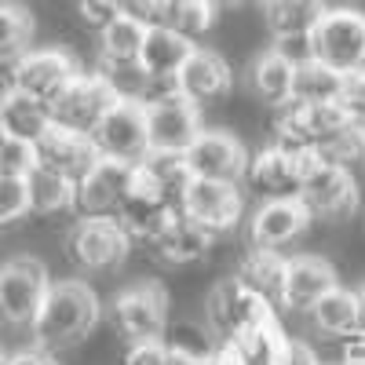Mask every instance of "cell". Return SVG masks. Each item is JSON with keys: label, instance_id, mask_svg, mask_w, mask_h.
<instances>
[{"label": "cell", "instance_id": "74e56055", "mask_svg": "<svg viewBox=\"0 0 365 365\" xmlns=\"http://www.w3.org/2000/svg\"><path fill=\"white\" fill-rule=\"evenodd\" d=\"M336 106L354 120V125H365V70H351V73H344Z\"/></svg>", "mask_w": 365, "mask_h": 365}, {"label": "cell", "instance_id": "ba28073f", "mask_svg": "<svg viewBox=\"0 0 365 365\" xmlns=\"http://www.w3.org/2000/svg\"><path fill=\"white\" fill-rule=\"evenodd\" d=\"M267 318H274V307L263 296H256L237 274L234 278H223L208 292V322H212V332L223 336V344L237 340L241 332L256 329Z\"/></svg>", "mask_w": 365, "mask_h": 365}, {"label": "cell", "instance_id": "7402d4cb", "mask_svg": "<svg viewBox=\"0 0 365 365\" xmlns=\"http://www.w3.org/2000/svg\"><path fill=\"white\" fill-rule=\"evenodd\" d=\"M245 81H249V91H252L259 103H267V106L278 110V106H285V103L292 99L296 63H292L285 51L267 48V51H259V55L252 58V66H249Z\"/></svg>", "mask_w": 365, "mask_h": 365}, {"label": "cell", "instance_id": "6da1fadb", "mask_svg": "<svg viewBox=\"0 0 365 365\" xmlns=\"http://www.w3.org/2000/svg\"><path fill=\"white\" fill-rule=\"evenodd\" d=\"M99 322V296L88 282H51L48 299L37 314V322L29 325L34 329V340L48 351H63L81 344Z\"/></svg>", "mask_w": 365, "mask_h": 365}, {"label": "cell", "instance_id": "4fadbf2b", "mask_svg": "<svg viewBox=\"0 0 365 365\" xmlns=\"http://www.w3.org/2000/svg\"><path fill=\"white\" fill-rule=\"evenodd\" d=\"M132 179H135L132 161L99 158L77 179V208L84 216H117L120 201L132 190Z\"/></svg>", "mask_w": 365, "mask_h": 365}, {"label": "cell", "instance_id": "d6a6232c", "mask_svg": "<svg viewBox=\"0 0 365 365\" xmlns=\"http://www.w3.org/2000/svg\"><path fill=\"white\" fill-rule=\"evenodd\" d=\"M216 15H220V4L216 0H172L168 4V19L165 26H172L175 34H182L187 41H201L212 26H216Z\"/></svg>", "mask_w": 365, "mask_h": 365}, {"label": "cell", "instance_id": "c3c4849f", "mask_svg": "<svg viewBox=\"0 0 365 365\" xmlns=\"http://www.w3.org/2000/svg\"><path fill=\"white\" fill-rule=\"evenodd\" d=\"M4 139H8V125H4V117H0V146H4Z\"/></svg>", "mask_w": 365, "mask_h": 365}, {"label": "cell", "instance_id": "7c38bea8", "mask_svg": "<svg viewBox=\"0 0 365 365\" xmlns=\"http://www.w3.org/2000/svg\"><path fill=\"white\" fill-rule=\"evenodd\" d=\"M81 77L77 58L63 48H29L19 55V88L41 103H55Z\"/></svg>", "mask_w": 365, "mask_h": 365}, {"label": "cell", "instance_id": "bcb514c9", "mask_svg": "<svg viewBox=\"0 0 365 365\" xmlns=\"http://www.w3.org/2000/svg\"><path fill=\"white\" fill-rule=\"evenodd\" d=\"M344 365H365V336H358L354 344H347V351H344Z\"/></svg>", "mask_w": 365, "mask_h": 365}, {"label": "cell", "instance_id": "8fae6325", "mask_svg": "<svg viewBox=\"0 0 365 365\" xmlns=\"http://www.w3.org/2000/svg\"><path fill=\"white\" fill-rule=\"evenodd\" d=\"M120 96L113 91V84L96 70V73H81L63 96L51 103V117L55 125H66V128H77V132H96V125L106 117V110L117 103Z\"/></svg>", "mask_w": 365, "mask_h": 365}, {"label": "cell", "instance_id": "681fc988", "mask_svg": "<svg viewBox=\"0 0 365 365\" xmlns=\"http://www.w3.org/2000/svg\"><path fill=\"white\" fill-rule=\"evenodd\" d=\"M230 4H252V0H230Z\"/></svg>", "mask_w": 365, "mask_h": 365}, {"label": "cell", "instance_id": "7bdbcfd3", "mask_svg": "<svg viewBox=\"0 0 365 365\" xmlns=\"http://www.w3.org/2000/svg\"><path fill=\"white\" fill-rule=\"evenodd\" d=\"M19 91V55H0V103H8Z\"/></svg>", "mask_w": 365, "mask_h": 365}, {"label": "cell", "instance_id": "b9f144b4", "mask_svg": "<svg viewBox=\"0 0 365 365\" xmlns=\"http://www.w3.org/2000/svg\"><path fill=\"white\" fill-rule=\"evenodd\" d=\"M0 365H58V358H55V351L34 344V347H19V351L4 354V361H0Z\"/></svg>", "mask_w": 365, "mask_h": 365}, {"label": "cell", "instance_id": "ffe728a7", "mask_svg": "<svg viewBox=\"0 0 365 365\" xmlns=\"http://www.w3.org/2000/svg\"><path fill=\"white\" fill-rule=\"evenodd\" d=\"M336 289V270H332L329 259L322 256H292L289 259V278H285V296L282 307L289 311H307Z\"/></svg>", "mask_w": 365, "mask_h": 365}, {"label": "cell", "instance_id": "44dd1931", "mask_svg": "<svg viewBox=\"0 0 365 365\" xmlns=\"http://www.w3.org/2000/svg\"><path fill=\"white\" fill-rule=\"evenodd\" d=\"M212 241H216V234L205 230L201 223H194L190 216H182V212L175 208V216L158 230V237L150 241L158 252V259L172 263V267H187V263H197L208 256Z\"/></svg>", "mask_w": 365, "mask_h": 365}, {"label": "cell", "instance_id": "2e32d148", "mask_svg": "<svg viewBox=\"0 0 365 365\" xmlns=\"http://www.w3.org/2000/svg\"><path fill=\"white\" fill-rule=\"evenodd\" d=\"M146 125H150V150H182V154L205 132L201 106H194L182 96L146 103Z\"/></svg>", "mask_w": 365, "mask_h": 365}, {"label": "cell", "instance_id": "f546056e", "mask_svg": "<svg viewBox=\"0 0 365 365\" xmlns=\"http://www.w3.org/2000/svg\"><path fill=\"white\" fill-rule=\"evenodd\" d=\"M311 322L318 332H329V336H354L358 332V299L347 289H332L329 296H322L311 307Z\"/></svg>", "mask_w": 365, "mask_h": 365}, {"label": "cell", "instance_id": "d6986e66", "mask_svg": "<svg viewBox=\"0 0 365 365\" xmlns=\"http://www.w3.org/2000/svg\"><path fill=\"white\" fill-rule=\"evenodd\" d=\"M37 146V161L51 172H63L70 179H81L91 165L99 161V150H96V139L88 132H77V128H66V125H55L34 143Z\"/></svg>", "mask_w": 365, "mask_h": 365}, {"label": "cell", "instance_id": "e575fe53", "mask_svg": "<svg viewBox=\"0 0 365 365\" xmlns=\"http://www.w3.org/2000/svg\"><path fill=\"white\" fill-rule=\"evenodd\" d=\"M318 158L329 161V165H340V168H361L365 165V125H351L340 128L336 135H332L329 143L318 146Z\"/></svg>", "mask_w": 365, "mask_h": 365}, {"label": "cell", "instance_id": "f35d334b", "mask_svg": "<svg viewBox=\"0 0 365 365\" xmlns=\"http://www.w3.org/2000/svg\"><path fill=\"white\" fill-rule=\"evenodd\" d=\"M120 365H175V351L168 347V340H139L128 344Z\"/></svg>", "mask_w": 365, "mask_h": 365}, {"label": "cell", "instance_id": "5bb4252c", "mask_svg": "<svg viewBox=\"0 0 365 365\" xmlns=\"http://www.w3.org/2000/svg\"><path fill=\"white\" fill-rule=\"evenodd\" d=\"M190 172L197 179H216V182H241L249 172V150L241 146L237 135L220 132V128H205L194 146L187 150Z\"/></svg>", "mask_w": 365, "mask_h": 365}, {"label": "cell", "instance_id": "52a82bcc", "mask_svg": "<svg viewBox=\"0 0 365 365\" xmlns=\"http://www.w3.org/2000/svg\"><path fill=\"white\" fill-rule=\"evenodd\" d=\"M113 325L128 344L165 340L168 325V292L158 282H139L113 296Z\"/></svg>", "mask_w": 365, "mask_h": 365}, {"label": "cell", "instance_id": "277c9868", "mask_svg": "<svg viewBox=\"0 0 365 365\" xmlns=\"http://www.w3.org/2000/svg\"><path fill=\"white\" fill-rule=\"evenodd\" d=\"M48 289H51V278L41 259L15 256L8 263H0V322L34 325L48 299Z\"/></svg>", "mask_w": 365, "mask_h": 365}, {"label": "cell", "instance_id": "9c48e42d", "mask_svg": "<svg viewBox=\"0 0 365 365\" xmlns=\"http://www.w3.org/2000/svg\"><path fill=\"white\" fill-rule=\"evenodd\" d=\"M299 201L307 205L311 216L340 223V220H347L351 212L358 208V179H354L351 168L329 165V161L318 158V165L311 168V175L303 179Z\"/></svg>", "mask_w": 365, "mask_h": 365}, {"label": "cell", "instance_id": "1f68e13d", "mask_svg": "<svg viewBox=\"0 0 365 365\" xmlns=\"http://www.w3.org/2000/svg\"><path fill=\"white\" fill-rule=\"evenodd\" d=\"M139 168L154 179L168 197H175V205H179L182 190H187V182L194 179L190 161H187V154H182V150H150V154L139 161Z\"/></svg>", "mask_w": 365, "mask_h": 365}, {"label": "cell", "instance_id": "4316f807", "mask_svg": "<svg viewBox=\"0 0 365 365\" xmlns=\"http://www.w3.org/2000/svg\"><path fill=\"white\" fill-rule=\"evenodd\" d=\"M26 182H29V205H34V212H41V216H55V212L77 208V179L37 165Z\"/></svg>", "mask_w": 365, "mask_h": 365}, {"label": "cell", "instance_id": "8d00e7d4", "mask_svg": "<svg viewBox=\"0 0 365 365\" xmlns=\"http://www.w3.org/2000/svg\"><path fill=\"white\" fill-rule=\"evenodd\" d=\"M26 212H34V205H29V182L15 179V175H0V227L22 220Z\"/></svg>", "mask_w": 365, "mask_h": 365}, {"label": "cell", "instance_id": "f6af8a7d", "mask_svg": "<svg viewBox=\"0 0 365 365\" xmlns=\"http://www.w3.org/2000/svg\"><path fill=\"white\" fill-rule=\"evenodd\" d=\"M175 365H230V358H227L223 351L205 354V358H179V354H175Z\"/></svg>", "mask_w": 365, "mask_h": 365}, {"label": "cell", "instance_id": "7a4b0ae2", "mask_svg": "<svg viewBox=\"0 0 365 365\" xmlns=\"http://www.w3.org/2000/svg\"><path fill=\"white\" fill-rule=\"evenodd\" d=\"M128 249H132V234L120 227L117 216H81L66 237L70 259L88 274L117 270L128 259Z\"/></svg>", "mask_w": 365, "mask_h": 365}, {"label": "cell", "instance_id": "ac0fdd59", "mask_svg": "<svg viewBox=\"0 0 365 365\" xmlns=\"http://www.w3.org/2000/svg\"><path fill=\"white\" fill-rule=\"evenodd\" d=\"M179 96L190 99L194 106H216L234 91V70L227 66V58L212 48H194L187 58V66L179 70Z\"/></svg>", "mask_w": 365, "mask_h": 365}, {"label": "cell", "instance_id": "9a60e30c", "mask_svg": "<svg viewBox=\"0 0 365 365\" xmlns=\"http://www.w3.org/2000/svg\"><path fill=\"white\" fill-rule=\"evenodd\" d=\"M175 197H168L154 179H150L139 165H135V179H132V190L128 197L120 201L117 208V220L120 227H125L132 237H146V241H154L158 230L175 216Z\"/></svg>", "mask_w": 365, "mask_h": 365}, {"label": "cell", "instance_id": "cb8c5ba5", "mask_svg": "<svg viewBox=\"0 0 365 365\" xmlns=\"http://www.w3.org/2000/svg\"><path fill=\"white\" fill-rule=\"evenodd\" d=\"M194 41H187L182 34H175L172 26H150L146 41L139 51V66L150 77H179V70L187 66V58L194 55Z\"/></svg>", "mask_w": 365, "mask_h": 365}, {"label": "cell", "instance_id": "603a6c76", "mask_svg": "<svg viewBox=\"0 0 365 365\" xmlns=\"http://www.w3.org/2000/svg\"><path fill=\"white\" fill-rule=\"evenodd\" d=\"M289 336L282 332L278 318H267L256 329L241 332L237 340L223 344V354L230 358V365H282L289 354Z\"/></svg>", "mask_w": 365, "mask_h": 365}, {"label": "cell", "instance_id": "e0dca14e", "mask_svg": "<svg viewBox=\"0 0 365 365\" xmlns=\"http://www.w3.org/2000/svg\"><path fill=\"white\" fill-rule=\"evenodd\" d=\"M314 216L307 212V205H303L299 197H274V201H263L252 220H249V241L252 249H285L292 245V241L307 230Z\"/></svg>", "mask_w": 365, "mask_h": 365}, {"label": "cell", "instance_id": "60d3db41", "mask_svg": "<svg viewBox=\"0 0 365 365\" xmlns=\"http://www.w3.org/2000/svg\"><path fill=\"white\" fill-rule=\"evenodd\" d=\"M172 0H125V15L139 19L143 26H165Z\"/></svg>", "mask_w": 365, "mask_h": 365}, {"label": "cell", "instance_id": "ab89813d", "mask_svg": "<svg viewBox=\"0 0 365 365\" xmlns=\"http://www.w3.org/2000/svg\"><path fill=\"white\" fill-rule=\"evenodd\" d=\"M77 15L84 26H91L99 34L117 15H125V0H77Z\"/></svg>", "mask_w": 365, "mask_h": 365}, {"label": "cell", "instance_id": "4dcf8cb0", "mask_svg": "<svg viewBox=\"0 0 365 365\" xmlns=\"http://www.w3.org/2000/svg\"><path fill=\"white\" fill-rule=\"evenodd\" d=\"M340 81H344L340 70L318 63V58H303V63H296L292 99H296V103H336Z\"/></svg>", "mask_w": 365, "mask_h": 365}, {"label": "cell", "instance_id": "5b68a950", "mask_svg": "<svg viewBox=\"0 0 365 365\" xmlns=\"http://www.w3.org/2000/svg\"><path fill=\"white\" fill-rule=\"evenodd\" d=\"M318 165V150H289L282 143L263 146L259 154H252L245 182L263 194L267 201L274 197H299L303 179L311 175V168Z\"/></svg>", "mask_w": 365, "mask_h": 365}, {"label": "cell", "instance_id": "83f0119b", "mask_svg": "<svg viewBox=\"0 0 365 365\" xmlns=\"http://www.w3.org/2000/svg\"><path fill=\"white\" fill-rule=\"evenodd\" d=\"M146 29L132 15H117L110 26L99 29V63H139Z\"/></svg>", "mask_w": 365, "mask_h": 365}, {"label": "cell", "instance_id": "30bf717a", "mask_svg": "<svg viewBox=\"0 0 365 365\" xmlns=\"http://www.w3.org/2000/svg\"><path fill=\"white\" fill-rule=\"evenodd\" d=\"M179 212L220 237L241 223V190L237 182H216V179L194 175L179 197Z\"/></svg>", "mask_w": 365, "mask_h": 365}, {"label": "cell", "instance_id": "ee69618b", "mask_svg": "<svg viewBox=\"0 0 365 365\" xmlns=\"http://www.w3.org/2000/svg\"><path fill=\"white\" fill-rule=\"evenodd\" d=\"M282 365H322L318 358H314V351L307 347V344H289V354H285V361Z\"/></svg>", "mask_w": 365, "mask_h": 365}, {"label": "cell", "instance_id": "3957f363", "mask_svg": "<svg viewBox=\"0 0 365 365\" xmlns=\"http://www.w3.org/2000/svg\"><path fill=\"white\" fill-rule=\"evenodd\" d=\"M311 55L340 73L365 70V11L325 8L322 22L311 34Z\"/></svg>", "mask_w": 365, "mask_h": 365}, {"label": "cell", "instance_id": "8992f818", "mask_svg": "<svg viewBox=\"0 0 365 365\" xmlns=\"http://www.w3.org/2000/svg\"><path fill=\"white\" fill-rule=\"evenodd\" d=\"M99 158H117L139 165L150 154V125H146V103L139 99H117L106 117L91 132Z\"/></svg>", "mask_w": 365, "mask_h": 365}, {"label": "cell", "instance_id": "484cf974", "mask_svg": "<svg viewBox=\"0 0 365 365\" xmlns=\"http://www.w3.org/2000/svg\"><path fill=\"white\" fill-rule=\"evenodd\" d=\"M267 29L278 41L289 37H311L314 26L325 15V0H259Z\"/></svg>", "mask_w": 365, "mask_h": 365}, {"label": "cell", "instance_id": "f907efd6", "mask_svg": "<svg viewBox=\"0 0 365 365\" xmlns=\"http://www.w3.org/2000/svg\"><path fill=\"white\" fill-rule=\"evenodd\" d=\"M0 361H4V351H0Z\"/></svg>", "mask_w": 365, "mask_h": 365}, {"label": "cell", "instance_id": "f1b7e54d", "mask_svg": "<svg viewBox=\"0 0 365 365\" xmlns=\"http://www.w3.org/2000/svg\"><path fill=\"white\" fill-rule=\"evenodd\" d=\"M0 117H4V125H8V135L15 139H29V143H37L48 128H51V106L34 99V96H26V91H19V96H11L8 103H0Z\"/></svg>", "mask_w": 365, "mask_h": 365}, {"label": "cell", "instance_id": "d4e9b609", "mask_svg": "<svg viewBox=\"0 0 365 365\" xmlns=\"http://www.w3.org/2000/svg\"><path fill=\"white\" fill-rule=\"evenodd\" d=\"M237 278L245 282L256 296H263L270 307H282L285 278H289V259L274 249H252L237 267Z\"/></svg>", "mask_w": 365, "mask_h": 365}, {"label": "cell", "instance_id": "7dc6e473", "mask_svg": "<svg viewBox=\"0 0 365 365\" xmlns=\"http://www.w3.org/2000/svg\"><path fill=\"white\" fill-rule=\"evenodd\" d=\"M354 299H358V332H365V285L354 292Z\"/></svg>", "mask_w": 365, "mask_h": 365}, {"label": "cell", "instance_id": "d590c367", "mask_svg": "<svg viewBox=\"0 0 365 365\" xmlns=\"http://www.w3.org/2000/svg\"><path fill=\"white\" fill-rule=\"evenodd\" d=\"M41 161H37V146L29 139H15L8 135L4 146H0V175H15V179H29Z\"/></svg>", "mask_w": 365, "mask_h": 365}, {"label": "cell", "instance_id": "836d02e7", "mask_svg": "<svg viewBox=\"0 0 365 365\" xmlns=\"http://www.w3.org/2000/svg\"><path fill=\"white\" fill-rule=\"evenodd\" d=\"M34 41V11L19 0H0V55H26Z\"/></svg>", "mask_w": 365, "mask_h": 365}]
</instances>
